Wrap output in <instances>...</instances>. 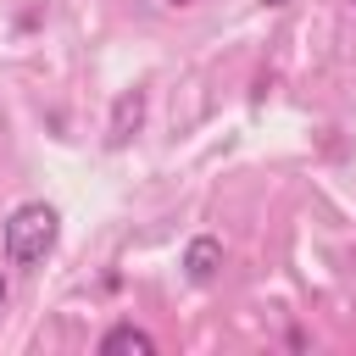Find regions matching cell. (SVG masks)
<instances>
[{"instance_id": "obj_1", "label": "cell", "mask_w": 356, "mask_h": 356, "mask_svg": "<svg viewBox=\"0 0 356 356\" xmlns=\"http://www.w3.org/2000/svg\"><path fill=\"white\" fill-rule=\"evenodd\" d=\"M56 239H61V217H56L50 200H22V206H11V217H6V228H0L6 267H22V273L44 267L50 250H56Z\"/></svg>"}, {"instance_id": "obj_2", "label": "cell", "mask_w": 356, "mask_h": 356, "mask_svg": "<svg viewBox=\"0 0 356 356\" xmlns=\"http://www.w3.org/2000/svg\"><path fill=\"white\" fill-rule=\"evenodd\" d=\"M145 128V89H122L117 100H111V122H106V145L111 150H122L134 134Z\"/></svg>"}, {"instance_id": "obj_3", "label": "cell", "mask_w": 356, "mask_h": 356, "mask_svg": "<svg viewBox=\"0 0 356 356\" xmlns=\"http://www.w3.org/2000/svg\"><path fill=\"white\" fill-rule=\"evenodd\" d=\"M95 350H100V356H156V339H150L145 328H134V323H111Z\"/></svg>"}, {"instance_id": "obj_4", "label": "cell", "mask_w": 356, "mask_h": 356, "mask_svg": "<svg viewBox=\"0 0 356 356\" xmlns=\"http://www.w3.org/2000/svg\"><path fill=\"white\" fill-rule=\"evenodd\" d=\"M217 267H222V239L195 234V239H189V250H184V273H189L195 284H211V278H217Z\"/></svg>"}, {"instance_id": "obj_5", "label": "cell", "mask_w": 356, "mask_h": 356, "mask_svg": "<svg viewBox=\"0 0 356 356\" xmlns=\"http://www.w3.org/2000/svg\"><path fill=\"white\" fill-rule=\"evenodd\" d=\"M0 306H6V273H0Z\"/></svg>"}, {"instance_id": "obj_6", "label": "cell", "mask_w": 356, "mask_h": 356, "mask_svg": "<svg viewBox=\"0 0 356 356\" xmlns=\"http://www.w3.org/2000/svg\"><path fill=\"white\" fill-rule=\"evenodd\" d=\"M267 6H289V0H267Z\"/></svg>"}, {"instance_id": "obj_7", "label": "cell", "mask_w": 356, "mask_h": 356, "mask_svg": "<svg viewBox=\"0 0 356 356\" xmlns=\"http://www.w3.org/2000/svg\"><path fill=\"white\" fill-rule=\"evenodd\" d=\"M172 6H195V0H172Z\"/></svg>"}]
</instances>
